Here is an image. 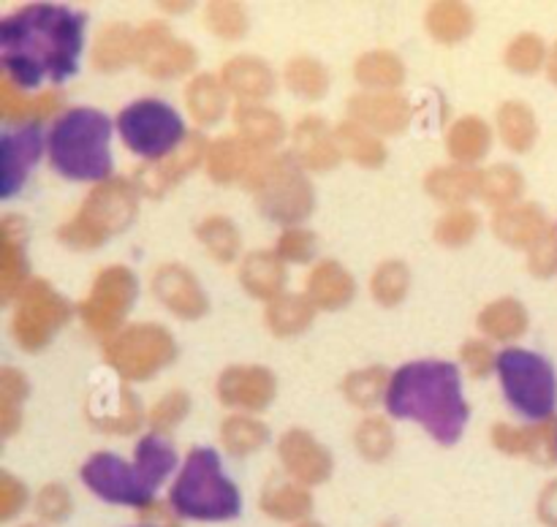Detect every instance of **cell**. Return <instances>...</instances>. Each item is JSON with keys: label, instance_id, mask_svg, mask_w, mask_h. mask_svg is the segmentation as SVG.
<instances>
[{"label": "cell", "instance_id": "6da1fadb", "mask_svg": "<svg viewBox=\"0 0 557 527\" xmlns=\"http://www.w3.org/2000/svg\"><path fill=\"white\" fill-rule=\"evenodd\" d=\"M87 14L60 3H30L0 20V65L25 90L76 74Z\"/></svg>", "mask_w": 557, "mask_h": 527}, {"label": "cell", "instance_id": "7a4b0ae2", "mask_svg": "<svg viewBox=\"0 0 557 527\" xmlns=\"http://www.w3.org/2000/svg\"><path fill=\"white\" fill-rule=\"evenodd\" d=\"M384 405L395 418L422 424L444 446L460 440L471 416L457 364L435 359L403 364L386 384Z\"/></svg>", "mask_w": 557, "mask_h": 527}, {"label": "cell", "instance_id": "3957f363", "mask_svg": "<svg viewBox=\"0 0 557 527\" xmlns=\"http://www.w3.org/2000/svg\"><path fill=\"white\" fill-rule=\"evenodd\" d=\"M177 465V451L163 435H145L136 443L134 465L123 456L98 451L82 465V481L107 503L147 505L156 498L163 478Z\"/></svg>", "mask_w": 557, "mask_h": 527}, {"label": "cell", "instance_id": "277c9868", "mask_svg": "<svg viewBox=\"0 0 557 527\" xmlns=\"http://www.w3.org/2000/svg\"><path fill=\"white\" fill-rule=\"evenodd\" d=\"M112 120L92 106H74L60 114L47 136L49 163L74 183H101L112 174Z\"/></svg>", "mask_w": 557, "mask_h": 527}, {"label": "cell", "instance_id": "5b68a950", "mask_svg": "<svg viewBox=\"0 0 557 527\" xmlns=\"http://www.w3.org/2000/svg\"><path fill=\"white\" fill-rule=\"evenodd\" d=\"M174 511L190 519H232L239 514V492L226 478L215 449H194L169 492Z\"/></svg>", "mask_w": 557, "mask_h": 527}, {"label": "cell", "instance_id": "8992f818", "mask_svg": "<svg viewBox=\"0 0 557 527\" xmlns=\"http://www.w3.org/2000/svg\"><path fill=\"white\" fill-rule=\"evenodd\" d=\"M495 369L506 400L520 416L531 422H544L553 416L557 405V375L542 353L506 348L495 356Z\"/></svg>", "mask_w": 557, "mask_h": 527}, {"label": "cell", "instance_id": "52a82bcc", "mask_svg": "<svg viewBox=\"0 0 557 527\" xmlns=\"http://www.w3.org/2000/svg\"><path fill=\"white\" fill-rule=\"evenodd\" d=\"M117 130L131 152L158 161L183 141L185 123L177 109L161 98H139L117 114Z\"/></svg>", "mask_w": 557, "mask_h": 527}, {"label": "cell", "instance_id": "ba28073f", "mask_svg": "<svg viewBox=\"0 0 557 527\" xmlns=\"http://www.w3.org/2000/svg\"><path fill=\"white\" fill-rule=\"evenodd\" d=\"M44 150V130L38 123L16 125L0 139V196L9 199L25 185Z\"/></svg>", "mask_w": 557, "mask_h": 527}]
</instances>
